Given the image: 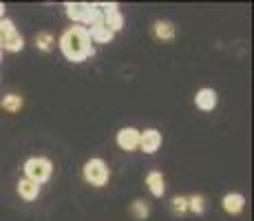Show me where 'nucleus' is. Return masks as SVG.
I'll return each mask as SVG.
<instances>
[{
    "label": "nucleus",
    "mask_w": 254,
    "mask_h": 221,
    "mask_svg": "<svg viewBox=\"0 0 254 221\" xmlns=\"http://www.w3.org/2000/svg\"><path fill=\"white\" fill-rule=\"evenodd\" d=\"M22 106H24V100L18 93H7V95H2V100H0V109L7 113H20Z\"/></svg>",
    "instance_id": "nucleus-14"
},
{
    "label": "nucleus",
    "mask_w": 254,
    "mask_h": 221,
    "mask_svg": "<svg viewBox=\"0 0 254 221\" xmlns=\"http://www.w3.org/2000/svg\"><path fill=\"white\" fill-rule=\"evenodd\" d=\"M146 186H148L153 197H164L166 193V177L162 175V170H150L146 175Z\"/></svg>",
    "instance_id": "nucleus-9"
},
{
    "label": "nucleus",
    "mask_w": 254,
    "mask_h": 221,
    "mask_svg": "<svg viewBox=\"0 0 254 221\" xmlns=\"http://www.w3.org/2000/svg\"><path fill=\"white\" fill-rule=\"evenodd\" d=\"M162 133L157 129H144L139 131V150L146 155H155L162 148Z\"/></svg>",
    "instance_id": "nucleus-4"
},
{
    "label": "nucleus",
    "mask_w": 254,
    "mask_h": 221,
    "mask_svg": "<svg viewBox=\"0 0 254 221\" xmlns=\"http://www.w3.org/2000/svg\"><path fill=\"white\" fill-rule=\"evenodd\" d=\"M18 29H16V22L13 20H9V18H2L0 20V36L2 38H7V36H11V33H16Z\"/></svg>",
    "instance_id": "nucleus-21"
},
{
    "label": "nucleus",
    "mask_w": 254,
    "mask_h": 221,
    "mask_svg": "<svg viewBox=\"0 0 254 221\" xmlns=\"http://www.w3.org/2000/svg\"><path fill=\"white\" fill-rule=\"evenodd\" d=\"M82 177H84V181L89 186H93V188H104L111 179V168L104 159L91 157L84 164V168H82Z\"/></svg>",
    "instance_id": "nucleus-2"
},
{
    "label": "nucleus",
    "mask_w": 254,
    "mask_h": 221,
    "mask_svg": "<svg viewBox=\"0 0 254 221\" xmlns=\"http://www.w3.org/2000/svg\"><path fill=\"white\" fill-rule=\"evenodd\" d=\"M130 217L137 219V221H144L150 217V204L146 199H135L130 204Z\"/></svg>",
    "instance_id": "nucleus-16"
},
{
    "label": "nucleus",
    "mask_w": 254,
    "mask_h": 221,
    "mask_svg": "<svg viewBox=\"0 0 254 221\" xmlns=\"http://www.w3.org/2000/svg\"><path fill=\"white\" fill-rule=\"evenodd\" d=\"M0 62H2V51H0Z\"/></svg>",
    "instance_id": "nucleus-24"
},
{
    "label": "nucleus",
    "mask_w": 254,
    "mask_h": 221,
    "mask_svg": "<svg viewBox=\"0 0 254 221\" xmlns=\"http://www.w3.org/2000/svg\"><path fill=\"white\" fill-rule=\"evenodd\" d=\"M82 24H84V29L97 27V24H104V13H102L100 4H86L84 16H82ZM82 24H80V27H82Z\"/></svg>",
    "instance_id": "nucleus-11"
},
{
    "label": "nucleus",
    "mask_w": 254,
    "mask_h": 221,
    "mask_svg": "<svg viewBox=\"0 0 254 221\" xmlns=\"http://www.w3.org/2000/svg\"><path fill=\"white\" fill-rule=\"evenodd\" d=\"M2 18H4V4L0 2V20H2Z\"/></svg>",
    "instance_id": "nucleus-22"
},
{
    "label": "nucleus",
    "mask_w": 254,
    "mask_h": 221,
    "mask_svg": "<svg viewBox=\"0 0 254 221\" xmlns=\"http://www.w3.org/2000/svg\"><path fill=\"white\" fill-rule=\"evenodd\" d=\"M33 44H36L38 51L49 53L53 47H56V36H53L51 31H38L36 38H33Z\"/></svg>",
    "instance_id": "nucleus-15"
},
{
    "label": "nucleus",
    "mask_w": 254,
    "mask_h": 221,
    "mask_svg": "<svg viewBox=\"0 0 254 221\" xmlns=\"http://www.w3.org/2000/svg\"><path fill=\"white\" fill-rule=\"evenodd\" d=\"M2 49L4 51H9V53H18V51H22L24 49V38L20 36V33H11V36H7V38H2Z\"/></svg>",
    "instance_id": "nucleus-17"
},
{
    "label": "nucleus",
    "mask_w": 254,
    "mask_h": 221,
    "mask_svg": "<svg viewBox=\"0 0 254 221\" xmlns=\"http://www.w3.org/2000/svg\"><path fill=\"white\" fill-rule=\"evenodd\" d=\"M115 142L122 150L133 153V150L139 148V129H135V126H124V129L117 131Z\"/></svg>",
    "instance_id": "nucleus-5"
},
{
    "label": "nucleus",
    "mask_w": 254,
    "mask_h": 221,
    "mask_svg": "<svg viewBox=\"0 0 254 221\" xmlns=\"http://www.w3.org/2000/svg\"><path fill=\"white\" fill-rule=\"evenodd\" d=\"M175 24L170 22V20H155L153 24V36L157 38V40H162V42H170V40H175Z\"/></svg>",
    "instance_id": "nucleus-12"
},
{
    "label": "nucleus",
    "mask_w": 254,
    "mask_h": 221,
    "mask_svg": "<svg viewBox=\"0 0 254 221\" xmlns=\"http://www.w3.org/2000/svg\"><path fill=\"white\" fill-rule=\"evenodd\" d=\"M170 208H173L175 215H186L188 213V197H184V195H175V197L170 199Z\"/></svg>",
    "instance_id": "nucleus-20"
},
{
    "label": "nucleus",
    "mask_w": 254,
    "mask_h": 221,
    "mask_svg": "<svg viewBox=\"0 0 254 221\" xmlns=\"http://www.w3.org/2000/svg\"><path fill=\"white\" fill-rule=\"evenodd\" d=\"M22 170H24V177L27 179H31V181H36V184H45V181L51 179V175H53V164H51V159L49 157H29L27 161H24V166H22Z\"/></svg>",
    "instance_id": "nucleus-3"
},
{
    "label": "nucleus",
    "mask_w": 254,
    "mask_h": 221,
    "mask_svg": "<svg viewBox=\"0 0 254 221\" xmlns=\"http://www.w3.org/2000/svg\"><path fill=\"white\" fill-rule=\"evenodd\" d=\"M58 44H60L62 56L69 62H84L86 58H91L95 53L89 31L84 27H80V24H73V27L66 29L60 36Z\"/></svg>",
    "instance_id": "nucleus-1"
},
{
    "label": "nucleus",
    "mask_w": 254,
    "mask_h": 221,
    "mask_svg": "<svg viewBox=\"0 0 254 221\" xmlns=\"http://www.w3.org/2000/svg\"><path fill=\"white\" fill-rule=\"evenodd\" d=\"M100 9H102V13H104V24L111 31L117 33L124 29V16H122V11H120V4H115V2L100 4Z\"/></svg>",
    "instance_id": "nucleus-6"
},
{
    "label": "nucleus",
    "mask_w": 254,
    "mask_h": 221,
    "mask_svg": "<svg viewBox=\"0 0 254 221\" xmlns=\"http://www.w3.org/2000/svg\"><path fill=\"white\" fill-rule=\"evenodd\" d=\"M188 210L194 215H203L206 213V197L203 195H190L188 197Z\"/></svg>",
    "instance_id": "nucleus-19"
},
{
    "label": "nucleus",
    "mask_w": 254,
    "mask_h": 221,
    "mask_svg": "<svg viewBox=\"0 0 254 221\" xmlns=\"http://www.w3.org/2000/svg\"><path fill=\"white\" fill-rule=\"evenodd\" d=\"M217 102H219L217 91H214V88H208V86L199 88L197 95H194V104H197V109L203 111V113H210V111L217 109Z\"/></svg>",
    "instance_id": "nucleus-7"
},
{
    "label": "nucleus",
    "mask_w": 254,
    "mask_h": 221,
    "mask_svg": "<svg viewBox=\"0 0 254 221\" xmlns=\"http://www.w3.org/2000/svg\"><path fill=\"white\" fill-rule=\"evenodd\" d=\"M0 51H2V36H0Z\"/></svg>",
    "instance_id": "nucleus-23"
},
{
    "label": "nucleus",
    "mask_w": 254,
    "mask_h": 221,
    "mask_svg": "<svg viewBox=\"0 0 254 221\" xmlns=\"http://www.w3.org/2000/svg\"><path fill=\"white\" fill-rule=\"evenodd\" d=\"M221 208L226 210L228 215H241L243 208H246V197H243L241 193H228V195H223Z\"/></svg>",
    "instance_id": "nucleus-8"
},
{
    "label": "nucleus",
    "mask_w": 254,
    "mask_h": 221,
    "mask_svg": "<svg viewBox=\"0 0 254 221\" xmlns=\"http://www.w3.org/2000/svg\"><path fill=\"white\" fill-rule=\"evenodd\" d=\"M64 9H66V16H69L73 22L82 24V16H84V9H86L84 2H66Z\"/></svg>",
    "instance_id": "nucleus-18"
},
{
    "label": "nucleus",
    "mask_w": 254,
    "mask_h": 221,
    "mask_svg": "<svg viewBox=\"0 0 254 221\" xmlns=\"http://www.w3.org/2000/svg\"><path fill=\"white\" fill-rule=\"evenodd\" d=\"M18 195L24 199V201H36L38 197H40V184H36V181L27 179V177H22L20 181H18Z\"/></svg>",
    "instance_id": "nucleus-10"
},
{
    "label": "nucleus",
    "mask_w": 254,
    "mask_h": 221,
    "mask_svg": "<svg viewBox=\"0 0 254 221\" xmlns=\"http://www.w3.org/2000/svg\"><path fill=\"white\" fill-rule=\"evenodd\" d=\"M89 31V36H91V42H97V44H109V42H113V38H115V33L111 31L106 24H97V27H91V29H86Z\"/></svg>",
    "instance_id": "nucleus-13"
}]
</instances>
